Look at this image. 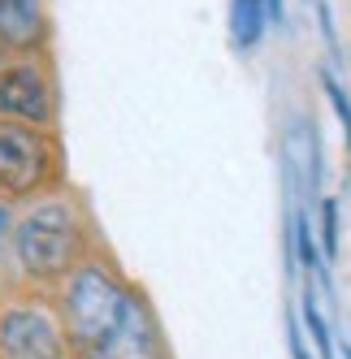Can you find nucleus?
<instances>
[{"label":"nucleus","instance_id":"1","mask_svg":"<svg viewBox=\"0 0 351 359\" xmlns=\"http://www.w3.org/2000/svg\"><path fill=\"white\" fill-rule=\"evenodd\" d=\"M57 290L74 359H169L152 307L105 255H87Z\"/></svg>","mask_w":351,"mask_h":359},{"label":"nucleus","instance_id":"2","mask_svg":"<svg viewBox=\"0 0 351 359\" xmlns=\"http://www.w3.org/2000/svg\"><path fill=\"white\" fill-rule=\"evenodd\" d=\"M91 255V217L79 195L65 187L22 203L9 221V264L35 290L61 286V281Z\"/></svg>","mask_w":351,"mask_h":359},{"label":"nucleus","instance_id":"3","mask_svg":"<svg viewBox=\"0 0 351 359\" xmlns=\"http://www.w3.org/2000/svg\"><path fill=\"white\" fill-rule=\"evenodd\" d=\"M65 147L57 130L0 121V203H31L61 191Z\"/></svg>","mask_w":351,"mask_h":359},{"label":"nucleus","instance_id":"4","mask_svg":"<svg viewBox=\"0 0 351 359\" xmlns=\"http://www.w3.org/2000/svg\"><path fill=\"white\" fill-rule=\"evenodd\" d=\"M0 359H74L57 307L39 294L0 299Z\"/></svg>","mask_w":351,"mask_h":359},{"label":"nucleus","instance_id":"5","mask_svg":"<svg viewBox=\"0 0 351 359\" xmlns=\"http://www.w3.org/2000/svg\"><path fill=\"white\" fill-rule=\"evenodd\" d=\"M0 121L57 130L61 121V91L48 57H22L0 65Z\"/></svg>","mask_w":351,"mask_h":359},{"label":"nucleus","instance_id":"6","mask_svg":"<svg viewBox=\"0 0 351 359\" xmlns=\"http://www.w3.org/2000/svg\"><path fill=\"white\" fill-rule=\"evenodd\" d=\"M0 48L22 57H48L53 48V13L48 0H0Z\"/></svg>","mask_w":351,"mask_h":359},{"label":"nucleus","instance_id":"7","mask_svg":"<svg viewBox=\"0 0 351 359\" xmlns=\"http://www.w3.org/2000/svg\"><path fill=\"white\" fill-rule=\"evenodd\" d=\"M269 27V9H265V0H230V39L234 48H256L260 35Z\"/></svg>","mask_w":351,"mask_h":359},{"label":"nucleus","instance_id":"8","mask_svg":"<svg viewBox=\"0 0 351 359\" xmlns=\"http://www.w3.org/2000/svg\"><path fill=\"white\" fill-rule=\"evenodd\" d=\"M321 243H325V255H338V203L325 199L321 203Z\"/></svg>","mask_w":351,"mask_h":359},{"label":"nucleus","instance_id":"9","mask_svg":"<svg viewBox=\"0 0 351 359\" xmlns=\"http://www.w3.org/2000/svg\"><path fill=\"white\" fill-rule=\"evenodd\" d=\"M325 95H330V104H334V113H338V121H343V135H347V147H351V100H347V91L325 74Z\"/></svg>","mask_w":351,"mask_h":359},{"label":"nucleus","instance_id":"10","mask_svg":"<svg viewBox=\"0 0 351 359\" xmlns=\"http://www.w3.org/2000/svg\"><path fill=\"white\" fill-rule=\"evenodd\" d=\"M295 243H299V251H304V269H317V247H312V234H308L304 217L295 221Z\"/></svg>","mask_w":351,"mask_h":359},{"label":"nucleus","instance_id":"11","mask_svg":"<svg viewBox=\"0 0 351 359\" xmlns=\"http://www.w3.org/2000/svg\"><path fill=\"white\" fill-rule=\"evenodd\" d=\"M5 273H9V217L0 203V286H5Z\"/></svg>","mask_w":351,"mask_h":359},{"label":"nucleus","instance_id":"12","mask_svg":"<svg viewBox=\"0 0 351 359\" xmlns=\"http://www.w3.org/2000/svg\"><path fill=\"white\" fill-rule=\"evenodd\" d=\"M291 355H295V359H308V351H304V342H299V333H295V346H291Z\"/></svg>","mask_w":351,"mask_h":359}]
</instances>
